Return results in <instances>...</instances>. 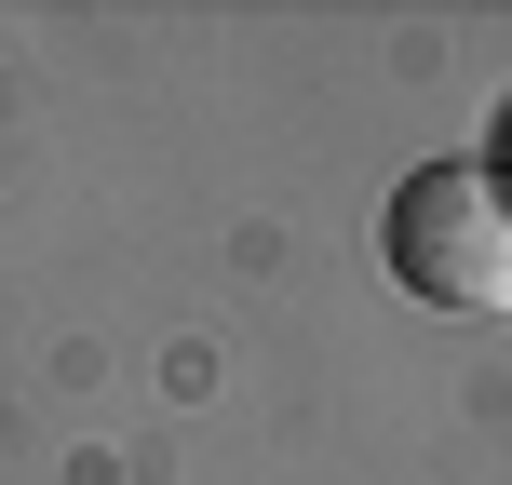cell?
Returning a JSON list of instances; mask_svg holds the SVG:
<instances>
[{
    "mask_svg": "<svg viewBox=\"0 0 512 485\" xmlns=\"http://www.w3.org/2000/svg\"><path fill=\"white\" fill-rule=\"evenodd\" d=\"M378 256L418 310H512V189L486 162H418L378 216Z\"/></svg>",
    "mask_w": 512,
    "mask_h": 485,
    "instance_id": "obj_1",
    "label": "cell"
}]
</instances>
